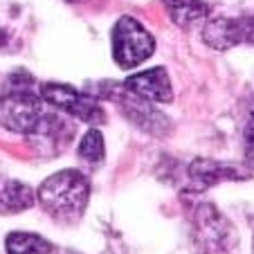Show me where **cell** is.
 Listing matches in <instances>:
<instances>
[{"instance_id":"1","label":"cell","mask_w":254,"mask_h":254,"mask_svg":"<svg viewBox=\"0 0 254 254\" xmlns=\"http://www.w3.org/2000/svg\"><path fill=\"white\" fill-rule=\"evenodd\" d=\"M36 198L50 216L59 221H74L86 211L90 198V183L77 169L57 171L43 180Z\"/></svg>"},{"instance_id":"2","label":"cell","mask_w":254,"mask_h":254,"mask_svg":"<svg viewBox=\"0 0 254 254\" xmlns=\"http://www.w3.org/2000/svg\"><path fill=\"white\" fill-rule=\"evenodd\" d=\"M29 83L32 81H14L5 95H0V126H5L11 133L39 135L52 117L45 108L43 97L36 95Z\"/></svg>"},{"instance_id":"3","label":"cell","mask_w":254,"mask_h":254,"mask_svg":"<svg viewBox=\"0 0 254 254\" xmlns=\"http://www.w3.org/2000/svg\"><path fill=\"white\" fill-rule=\"evenodd\" d=\"M191 243L200 254H230L239 236L223 211L211 202H200L191 214Z\"/></svg>"},{"instance_id":"4","label":"cell","mask_w":254,"mask_h":254,"mask_svg":"<svg viewBox=\"0 0 254 254\" xmlns=\"http://www.w3.org/2000/svg\"><path fill=\"white\" fill-rule=\"evenodd\" d=\"M113 59L122 70H133L155 52V41L151 32L133 16H122L111 34Z\"/></svg>"},{"instance_id":"5","label":"cell","mask_w":254,"mask_h":254,"mask_svg":"<svg viewBox=\"0 0 254 254\" xmlns=\"http://www.w3.org/2000/svg\"><path fill=\"white\" fill-rule=\"evenodd\" d=\"M41 97L52 108L67 113V115L77 117V120L86 122L90 126H99L106 122V113L97 101V97L86 95V92L67 86V83H43Z\"/></svg>"},{"instance_id":"6","label":"cell","mask_w":254,"mask_h":254,"mask_svg":"<svg viewBox=\"0 0 254 254\" xmlns=\"http://www.w3.org/2000/svg\"><path fill=\"white\" fill-rule=\"evenodd\" d=\"M104 88H106L104 97H108V99L115 101L122 111H124V115L128 117L135 126H139L142 130L153 133V135H164L169 130L171 122H169L167 117L151 104V101L133 95L124 83H113L111 81V83H104Z\"/></svg>"},{"instance_id":"7","label":"cell","mask_w":254,"mask_h":254,"mask_svg":"<svg viewBox=\"0 0 254 254\" xmlns=\"http://www.w3.org/2000/svg\"><path fill=\"white\" fill-rule=\"evenodd\" d=\"M252 173L243 167L227 162H218V160H193L189 164V183L193 185V189H207L214 187L218 183H234V180H248Z\"/></svg>"},{"instance_id":"8","label":"cell","mask_w":254,"mask_h":254,"mask_svg":"<svg viewBox=\"0 0 254 254\" xmlns=\"http://www.w3.org/2000/svg\"><path fill=\"white\" fill-rule=\"evenodd\" d=\"M133 95L151 101V104H167L173 99V88L164 67H151V70L137 72L124 81Z\"/></svg>"},{"instance_id":"9","label":"cell","mask_w":254,"mask_h":254,"mask_svg":"<svg viewBox=\"0 0 254 254\" xmlns=\"http://www.w3.org/2000/svg\"><path fill=\"white\" fill-rule=\"evenodd\" d=\"M164 7L173 23L183 29L193 27L209 16V5L205 0H164Z\"/></svg>"},{"instance_id":"10","label":"cell","mask_w":254,"mask_h":254,"mask_svg":"<svg viewBox=\"0 0 254 254\" xmlns=\"http://www.w3.org/2000/svg\"><path fill=\"white\" fill-rule=\"evenodd\" d=\"M202 41L209 45L211 50L225 52L239 45L236 41V25L234 18H211L202 27Z\"/></svg>"},{"instance_id":"11","label":"cell","mask_w":254,"mask_h":254,"mask_svg":"<svg viewBox=\"0 0 254 254\" xmlns=\"http://www.w3.org/2000/svg\"><path fill=\"white\" fill-rule=\"evenodd\" d=\"M36 191L25 183H5L0 187V214H18L34 205Z\"/></svg>"},{"instance_id":"12","label":"cell","mask_w":254,"mask_h":254,"mask_svg":"<svg viewBox=\"0 0 254 254\" xmlns=\"http://www.w3.org/2000/svg\"><path fill=\"white\" fill-rule=\"evenodd\" d=\"M7 254H52L54 243L32 232H11L5 241Z\"/></svg>"},{"instance_id":"13","label":"cell","mask_w":254,"mask_h":254,"mask_svg":"<svg viewBox=\"0 0 254 254\" xmlns=\"http://www.w3.org/2000/svg\"><path fill=\"white\" fill-rule=\"evenodd\" d=\"M104 153H106L104 135H101V130H97L95 126H92L81 137V142H79V158L90 164H99L101 160H104Z\"/></svg>"},{"instance_id":"14","label":"cell","mask_w":254,"mask_h":254,"mask_svg":"<svg viewBox=\"0 0 254 254\" xmlns=\"http://www.w3.org/2000/svg\"><path fill=\"white\" fill-rule=\"evenodd\" d=\"M236 25V41L241 43L254 45V16H239L234 18Z\"/></svg>"},{"instance_id":"15","label":"cell","mask_w":254,"mask_h":254,"mask_svg":"<svg viewBox=\"0 0 254 254\" xmlns=\"http://www.w3.org/2000/svg\"><path fill=\"white\" fill-rule=\"evenodd\" d=\"M245 162L250 169H254V124L250 122L245 128Z\"/></svg>"},{"instance_id":"16","label":"cell","mask_w":254,"mask_h":254,"mask_svg":"<svg viewBox=\"0 0 254 254\" xmlns=\"http://www.w3.org/2000/svg\"><path fill=\"white\" fill-rule=\"evenodd\" d=\"M5 43H7V32L5 29H0V48H2Z\"/></svg>"},{"instance_id":"17","label":"cell","mask_w":254,"mask_h":254,"mask_svg":"<svg viewBox=\"0 0 254 254\" xmlns=\"http://www.w3.org/2000/svg\"><path fill=\"white\" fill-rule=\"evenodd\" d=\"M67 2H74V5H79V2H88V0H67Z\"/></svg>"},{"instance_id":"18","label":"cell","mask_w":254,"mask_h":254,"mask_svg":"<svg viewBox=\"0 0 254 254\" xmlns=\"http://www.w3.org/2000/svg\"><path fill=\"white\" fill-rule=\"evenodd\" d=\"M252 252H254V243H252Z\"/></svg>"}]
</instances>
